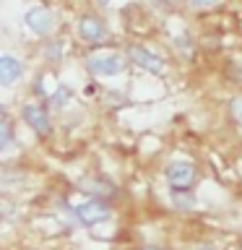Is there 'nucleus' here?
Listing matches in <instances>:
<instances>
[{"mask_svg":"<svg viewBox=\"0 0 242 250\" xmlns=\"http://www.w3.org/2000/svg\"><path fill=\"white\" fill-rule=\"evenodd\" d=\"M83 68L86 73L99 78V81H107V78H117V76H125L130 68V60L125 50H94L83 58Z\"/></svg>","mask_w":242,"mask_h":250,"instance_id":"f257e3e1","label":"nucleus"},{"mask_svg":"<svg viewBox=\"0 0 242 250\" xmlns=\"http://www.w3.org/2000/svg\"><path fill=\"white\" fill-rule=\"evenodd\" d=\"M73 37L81 44L97 47V50L101 44H112L115 42L112 29H109V23L101 19L99 13H81L78 16V19L73 21Z\"/></svg>","mask_w":242,"mask_h":250,"instance_id":"f03ea898","label":"nucleus"},{"mask_svg":"<svg viewBox=\"0 0 242 250\" xmlns=\"http://www.w3.org/2000/svg\"><path fill=\"white\" fill-rule=\"evenodd\" d=\"M125 55H128L133 68L143 70V73H148V76L167 78V73H169V60L164 58V55H159L156 50H151V47L141 44V42L125 44Z\"/></svg>","mask_w":242,"mask_h":250,"instance_id":"7ed1b4c3","label":"nucleus"},{"mask_svg":"<svg viewBox=\"0 0 242 250\" xmlns=\"http://www.w3.org/2000/svg\"><path fill=\"white\" fill-rule=\"evenodd\" d=\"M19 117L26 128L39 138H50L55 125H52V109L44 102H23L19 107Z\"/></svg>","mask_w":242,"mask_h":250,"instance_id":"20e7f679","label":"nucleus"},{"mask_svg":"<svg viewBox=\"0 0 242 250\" xmlns=\"http://www.w3.org/2000/svg\"><path fill=\"white\" fill-rule=\"evenodd\" d=\"M70 216L76 219L78 227H86V229H91V227H99L112 219V206H109V201L104 198H89L83 203H76L73 208H70Z\"/></svg>","mask_w":242,"mask_h":250,"instance_id":"39448f33","label":"nucleus"},{"mask_svg":"<svg viewBox=\"0 0 242 250\" xmlns=\"http://www.w3.org/2000/svg\"><path fill=\"white\" fill-rule=\"evenodd\" d=\"M198 180H201L198 167L187 159H175L164 167V183L169 185V190H195Z\"/></svg>","mask_w":242,"mask_h":250,"instance_id":"423d86ee","label":"nucleus"},{"mask_svg":"<svg viewBox=\"0 0 242 250\" xmlns=\"http://www.w3.org/2000/svg\"><path fill=\"white\" fill-rule=\"evenodd\" d=\"M23 26H26L29 34H34L37 39H50L55 37V29H58V19H55V11L47 5H31L23 13Z\"/></svg>","mask_w":242,"mask_h":250,"instance_id":"0eeeda50","label":"nucleus"},{"mask_svg":"<svg viewBox=\"0 0 242 250\" xmlns=\"http://www.w3.org/2000/svg\"><path fill=\"white\" fill-rule=\"evenodd\" d=\"M23 73H26V65H23L21 58H16V55H11V52L0 55V86H3V89L13 86Z\"/></svg>","mask_w":242,"mask_h":250,"instance_id":"6e6552de","label":"nucleus"},{"mask_svg":"<svg viewBox=\"0 0 242 250\" xmlns=\"http://www.w3.org/2000/svg\"><path fill=\"white\" fill-rule=\"evenodd\" d=\"M44 47H42V60L47 65H60L62 60L68 58V42L60 37H50V39H42Z\"/></svg>","mask_w":242,"mask_h":250,"instance_id":"1a4fd4ad","label":"nucleus"},{"mask_svg":"<svg viewBox=\"0 0 242 250\" xmlns=\"http://www.w3.org/2000/svg\"><path fill=\"white\" fill-rule=\"evenodd\" d=\"M81 188L91 198H104V201H112L117 195V188L104 177H91V180H81Z\"/></svg>","mask_w":242,"mask_h":250,"instance_id":"9d476101","label":"nucleus"},{"mask_svg":"<svg viewBox=\"0 0 242 250\" xmlns=\"http://www.w3.org/2000/svg\"><path fill=\"white\" fill-rule=\"evenodd\" d=\"M169 203L177 214H193L198 208V195L195 190H169Z\"/></svg>","mask_w":242,"mask_h":250,"instance_id":"9b49d317","label":"nucleus"},{"mask_svg":"<svg viewBox=\"0 0 242 250\" xmlns=\"http://www.w3.org/2000/svg\"><path fill=\"white\" fill-rule=\"evenodd\" d=\"M70 99H73V89H70L68 83H58V86H55V89L50 91V97H47L44 104L55 112V109L68 107V104H70Z\"/></svg>","mask_w":242,"mask_h":250,"instance_id":"f8f14e48","label":"nucleus"},{"mask_svg":"<svg viewBox=\"0 0 242 250\" xmlns=\"http://www.w3.org/2000/svg\"><path fill=\"white\" fill-rule=\"evenodd\" d=\"M172 47H175V52L180 55V58H193L195 55V42H193V37L187 34V31H182V34H177L175 39H172Z\"/></svg>","mask_w":242,"mask_h":250,"instance_id":"ddd939ff","label":"nucleus"},{"mask_svg":"<svg viewBox=\"0 0 242 250\" xmlns=\"http://www.w3.org/2000/svg\"><path fill=\"white\" fill-rule=\"evenodd\" d=\"M13 141H16L13 120H11V115H8V112H3V120H0V148H3V151H8Z\"/></svg>","mask_w":242,"mask_h":250,"instance_id":"4468645a","label":"nucleus"},{"mask_svg":"<svg viewBox=\"0 0 242 250\" xmlns=\"http://www.w3.org/2000/svg\"><path fill=\"white\" fill-rule=\"evenodd\" d=\"M226 115H229L234 128L242 133V94H234V97L226 102Z\"/></svg>","mask_w":242,"mask_h":250,"instance_id":"2eb2a0df","label":"nucleus"},{"mask_svg":"<svg viewBox=\"0 0 242 250\" xmlns=\"http://www.w3.org/2000/svg\"><path fill=\"white\" fill-rule=\"evenodd\" d=\"M224 0H182V5L187 11H195V13H206V11H216Z\"/></svg>","mask_w":242,"mask_h":250,"instance_id":"dca6fc26","label":"nucleus"},{"mask_svg":"<svg viewBox=\"0 0 242 250\" xmlns=\"http://www.w3.org/2000/svg\"><path fill=\"white\" fill-rule=\"evenodd\" d=\"M190 250H222V248L214 245V242H198V245H193Z\"/></svg>","mask_w":242,"mask_h":250,"instance_id":"f3484780","label":"nucleus"},{"mask_svg":"<svg viewBox=\"0 0 242 250\" xmlns=\"http://www.w3.org/2000/svg\"><path fill=\"white\" fill-rule=\"evenodd\" d=\"M115 3H120V0H94V5L101 8V11H107V8H112Z\"/></svg>","mask_w":242,"mask_h":250,"instance_id":"a211bd4d","label":"nucleus"},{"mask_svg":"<svg viewBox=\"0 0 242 250\" xmlns=\"http://www.w3.org/2000/svg\"><path fill=\"white\" fill-rule=\"evenodd\" d=\"M156 3H161V5H177V3H182V0H156Z\"/></svg>","mask_w":242,"mask_h":250,"instance_id":"6ab92c4d","label":"nucleus"},{"mask_svg":"<svg viewBox=\"0 0 242 250\" xmlns=\"http://www.w3.org/2000/svg\"><path fill=\"white\" fill-rule=\"evenodd\" d=\"M141 250H164V248H156V245H146V248H141Z\"/></svg>","mask_w":242,"mask_h":250,"instance_id":"aec40b11","label":"nucleus"}]
</instances>
